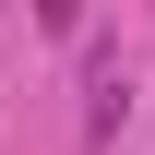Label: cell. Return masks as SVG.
<instances>
[{
    "mask_svg": "<svg viewBox=\"0 0 155 155\" xmlns=\"http://www.w3.org/2000/svg\"><path fill=\"white\" fill-rule=\"evenodd\" d=\"M72 12H84V0H36V24H48V36H72Z\"/></svg>",
    "mask_w": 155,
    "mask_h": 155,
    "instance_id": "6da1fadb",
    "label": "cell"
}]
</instances>
